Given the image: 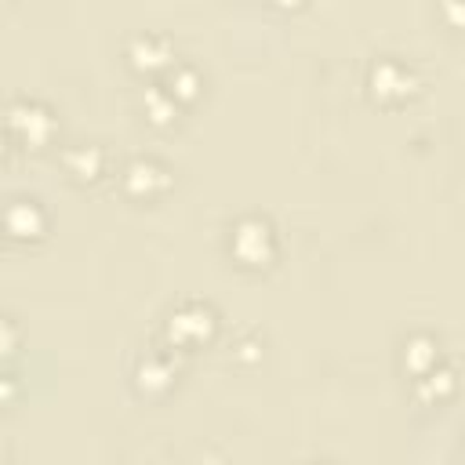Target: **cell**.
Masks as SVG:
<instances>
[{
	"mask_svg": "<svg viewBox=\"0 0 465 465\" xmlns=\"http://www.w3.org/2000/svg\"><path fill=\"white\" fill-rule=\"evenodd\" d=\"M7 127H11L25 145H44V142H51V134H54V116H51L40 102L15 98V102L7 105Z\"/></svg>",
	"mask_w": 465,
	"mask_h": 465,
	"instance_id": "1",
	"label": "cell"
},
{
	"mask_svg": "<svg viewBox=\"0 0 465 465\" xmlns=\"http://www.w3.org/2000/svg\"><path fill=\"white\" fill-rule=\"evenodd\" d=\"M229 247L243 265H265L272 258V229H269V222H262V218L236 222L232 236H229Z\"/></svg>",
	"mask_w": 465,
	"mask_h": 465,
	"instance_id": "2",
	"label": "cell"
},
{
	"mask_svg": "<svg viewBox=\"0 0 465 465\" xmlns=\"http://www.w3.org/2000/svg\"><path fill=\"white\" fill-rule=\"evenodd\" d=\"M211 327H214L211 309H203V305H182L167 320V338L174 345H196V341H203L211 334Z\"/></svg>",
	"mask_w": 465,
	"mask_h": 465,
	"instance_id": "3",
	"label": "cell"
},
{
	"mask_svg": "<svg viewBox=\"0 0 465 465\" xmlns=\"http://www.w3.org/2000/svg\"><path fill=\"white\" fill-rule=\"evenodd\" d=\"M371 91L378 98H403L414 91V76L407 65H400L396 58H378L371 65Z\"/></svg>",
	"mask_w": 465,
	"mask_h": 465,
	"instance_id": "4",
	"label": "cell"
},
{
	"mask_svg": "<svg viewBox=\"0 0 465 465\" xmlns=\"http://www.w3.org/2000/svg\"><path fill=\"white\" fill-rule=\"evenodd\" d=\"M4 222H7V232H11L15 240H36V236H44V229H47L44 207H40L36 200H11Z\"/></svg>",
	"mask_w": 465,
	"mask_h": 465,
	"instance_id": "5",
	"label": "cell"
},
{
	"mask_svg": "<svg viewBox=\"0 0 465 465\" xmlns=\"http://www.w3.org/2000/svg\"><path fill=\"white\" fill-rule=\"evenodd\" d=\"M127 58L134 69H163L171 62V44L160 33H134L127 40Z\"/></svg>",
	"mask_w": 465,
	"mask_h": 465,
	"instance_id": "6",
	"label": "cell"
},
{
	"mask_svg": "<svg viewBox=\"0 0 465 465\" xmlns=\"http://www.w3.org/2000/svg\"><path fill=\"white\" fill-rule=\"evenodd\" d=\"M167 185H171L167 171L156 167L153 160H131V163L124 167V189H127L131 196H153V193H160V189H167Z\"/></svg>",
	"mask_w": 465,
	"mask_h": 465,
	"instance_id": "7",
	"label": "cell"
},
{
	"mask_svg": "<svg viewBox=\"0 0 465 465\" xmlns=\"http://www.w3.org/2000/svg\"><path fill=\"white\" fill-rule=\"evenodd\" d=\"M65 167H69V174H76V178H98V171H102V149L98 145H73V149H65Z\"/></svg>",
	"mask_w": 465,
	"mask_h": 465,
	"instance_id": "8",
	"label": "cell"
},
{
	"mask_svg": "<svg viewBox=\"0 0 465 465\" xmlns=\"http://www.w3.org/2000/svg\"><path fill=\"white\" fill-rule=\"evenodd\" d=\"M403 360H407V367H411L414 374H425V371H432V367H436V341H432L429 334H414V338L407 341V352H403Z\"/></svg>",
	"mask_w": 465,
	"mask_h": 465,
	"instance_id": "9",
	"label": "cell"
},
{
	"mask_svg": "<svg viewBox=\"0 0 465 465\" xmlns=\"http://www.w3.org/2000/svg\"><path fill=\"white\" fill-rule=\"evenodd\" d=\"M450 389H454V374L447 367H432V371L418 374V396H425V400H432L440 392H450Z\"/></svg>",
	"mask_w": 465,
	"mask_h": 465,
	"instance_id": "10",
	"label": "cell"
},
{
	"mask_svg": "<svg viewBox=\"0 0 465 465\" xmlns=\"http://www.w3.org/2000/svg\"><path fill=\"white\" fill-rule=\"evenodd\" d=\"M142 102H145V113H149L156 124H167V120L174 116V94L163 91V87H149Z\"/></svg>",
	"mask_w": 465,
	"mask_h": 465,
	"instance_id": "11",
	"label": "cell"
},
{
	"mask_svg": "<svg viewBox=\"0 0 465 465\" xmlns=\"http://www.w3.org/2000/svg\"><path fill=\"white\" fill-rule=\"evenodd\" d=\"M196 87H200V76H196V69H193V65H174V69H171L167 91H171L174 98H193V94H196Z\"/></svg>",
	"mask_w": 465,
	"mask_h": 465,
	"instance_id": "12",
	"label": "cell"
},
{
	"mask_svg": "<svg viewBox=\"0 0 465 465\" xmlns=\"http://www.w3.org/2000/svg\"><path fill=\"white\" fill-rule=\"evenodd\" d=\"M171 378H174V371L163 363V360H142V367H138V381L142 385H149V389H163V385H171Z\"/></svg>",
	"mask_w": 465,
	"mask_h": 465,
	"instance_id": "13",
	"label": "cell"
},
{
	"mask_svg": "<svg viewBox=\"0 0 465 465\" xmlns=\"http://www.w3.org/2000/svg\"><path fill=\"white\" fill-rule=\"evenodd\" d=\"M443 15H450V18H458V22H465V7H450V4H447V7H443Z\"/></svg>",
	"mask_w": 465,
	"mask_h": 465,
	"instance_id": "14",
	"label": "cell"
}]
</instances>
